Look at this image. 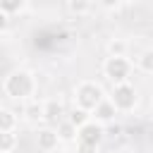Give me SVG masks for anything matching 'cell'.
Segmentation results:
<instances>
[{
  "label": "cell",
  "instance_id": "obj_14",
  "mask_svg": "<svg viewBox=\"0 0 153 153\" xmlns=\"http://www.w3.org/2000/svg\"><path fill=\"white\" fill-rule=\"evenodd\" d=\"M57 136H60V141H74V139H79V129L69 122V120H65V122H60L57 127Z\"/></svg>",
  "mask_w": 153,
  "mask_h": 153
},
{
  "label": "cell",
  "instance_id": "obj_16",
  "mask_svg": "<svg viewBox=\"0 0 153 153\" xmlns=\"http://www.w3.org/2000/svg\"><path fill=\"white\" fill-rule=\"evenodd\" d=\"M67 120H69L76 129H81V127H86V124L91 122V112H86V110H81V108H76V105H74V110L67 115Z\"/></svg>",
  "mask_w": 153,
  "mask_h": 153
},
{
  "label": "cell",
  "instance_id": "obj_8",
  "mask_svg": "<svg viewBox=\"0 0 153 153\" xmlns=\"http://www.w3.org/2000/svg\"><path fill=\"white\" fill-rule=\"evenodd\" d=\"M115 115H117V108H115V103L108 98V100H103V103L91 112V120L98 122V124H110V122L115 120Z\"/></svg>",
  "mask_w": 153,
  "mask_h": 153
},
{
  "label": "cell",
  "instance_id": "obj_6",
  "mask_svg": "<svg viewBox=\"0 0 153 153\" xmlns=\"http://www.w3.org/2000/svg\"><path fill=\"white\" fill-rule=\"evenodd\" d=\"M103 139H105V129H103V124H98V122L91 120L86 127L79 129V139H76V141H84V143H91V146H100Z\"/></svg>",
  "mask_w": 153,
  "mask_h": 153
},
{
  "label": "cell",
  "instance_id": "obj_2",
  "mask_svg": "<svg viewBox=\"0 0 153 153\" xmlns=\"http://www.w3.org/2000/svg\"><path fill=\"white\" fill-rule=\"evenodd\" d=\"M103 100H108V98H105V91H103V86L98 81L84 79V81H79L74 86V105L76 108H81L86 112H93Z\"/></svg>",
  "mask_w": 153,
  "mask_h": 153
},
{
  "label": "cell",
  "instance_id": "obj_7",
  "mask_svg": "<svg viewBox=\"0 0 153 153\" xmlns=\"http://www.w3.org/2000/svg\"><path fill=\"white\" fill-rule=\"evenodd\" d=\"M67 112H65V105H62V100H57V98H48L45 100V112H43V122H48V124H60V122H65L67 117H65Z\"/></svg>",
  "mask_w": 153,
  "mask_h": 153
},
{
  "label": "cell",
  "instance_id": "obj_1",
  "mask_svg": "<svg viewBox=\"0 0 153 153\" xmlns=\"http://www.w3.org/2000/svg\"><path fill=\"white\" fill-rule=\"evenodd\" d=\"M38 91V79L31 69H12L5 79H2V93L12 100H33Z\"/></svg>",
  "mask_w": 153,
  "mask_h": 153
},
{
  "label": "cell",
  "instance_id": "obj_18",
  "mask_svg": "<svg viewBox=\"0 0 153 153\" xmlns=\"http://www.w3.org/2000/svg\"><path fill=\"white\" fill-rule=\"evenodd\" d=\"M76 153H98V146H91V143L76 141Z\"/></svg>",
  "mask_w": 153,
  "mask_h": 153
},
{
  "label": "cell",
  "instance_id": "obj_19",
  "mask_svg": "<svg viewBox=\"0 0 153 153\" xmlns=\"http://www.w3.org/2000/svg\"><path fill=\"white\" fill-rule=\"evenodd\" d=\"M7 29H10V17L0 12V33H7Z\"/></svg>",
  "mask_w": 153,
  "mask_h": 153
},
{
  "label": "cell",
  "instance_id": "obj_15",
  "mask_svg": "<svg viewBox=\"0 0 153 153\" xmlns=\"http://www.w3.org/2000/svg\"><path fill=\"white\" fill-rule=\"evenodd\" d=\"M65 7H67L72 14H76V17H84V14L93 12V2H88V0H67Z\"/></svg>",
  "mask_w": 153,
  "mask_h": 153
},
{
  "label": "cell",
  "instance_id": "obj_17",
  "mask_svg": "<svg viewBox=\"0 0 153 153\" xmlns=\"http://www.w3.org/2000/svg\"><path fill=\"white\" fill-rule=\"evenodd\" d=\"M136 67H139L141 72H146V74H153V48L143 50V53L136 57Z\"/></svg>",
  "mask_w": 153,
  "mask_h": 153
},
{
  "label": "cell",
  "instance_id": "obj_13",
  "mask_svg": "<svg viewBox=\"0 0 153 153\" xmlns=\"http://www.w3.org/2000/svg\"><path fill=\"white\" fill-rule=\"evenodd\" d=\"M24 10H29V2L26 0H2L0 2V12H5L7 17H14V14H22Z\"/></svg>",
  "mask_w": 153,
  "mask_h": 153
},
{
  "label": "cell",
  "instance_id": "obj_3",
  "mask_svg": "<svg viewBox=\"0 0 153 153\" xmlns=\"http://www.w3.org/2000/svg\"><path fill=\"white\" fill-rule=\"evenodd\" d=\"M110 100L115 103L117 112H131L139 103V91L134 88L131 81H124V84H117L112 86V93H110Z\"/></svg>",
  "mask_w": 153,
  "mask_h": 153
},
{
  "label": "cell",
  "instance_id": "obj_4",
  "mask_svg": "<svg viewBox=\"0 0 153 153\" xmlns=\"http://www.w3.org/2000/svg\"><path fill=\"white\" fill-rule=\"evenodd\" d=\"M103 74L112 81V86L124 84L131 76V62L127 57H105L103 60Z\"/></svg>",
  "mask_w": 153,
  "mask_h": 153
},
{
  "label": "cell",
  "instance_id": "obj_20",
  "mask_svg": "<svg viewBox=\"0 0 153 153\" xmlns=\"http://www.w3.org/2000/svg\"><path fill=\"white\" fill-rule=\"evenodd\" d=\"M53 153H57V151H53Z\"/></svg>",
  "mask_w": 153,
  "mask_h": 153
},
{
  "label": "cell",
  "instance_id": "obj_11",
  "mask_svg": "<svg viewBox=\"0 0 153 153\" xmlns=\"http://www.w3.org/2000/svg\"><path fill=\"white\" fill-rule=\"evenodd\" d=\"M105 50H108V57H127L129 43L124 38H110L108 45H105Z\"/></svg>",
  "mask_w": 153,
  "mask_h": 153
},
{
  "label": "cell",
  "instance_id": "obj_12",
  "mask_svg": "<svg viewBox=\"0 0 153 153\" xmlns=\"http://www.w3.org/2000/svg\"><path fill=\"white\" fill-rule=\"evenodd\" d=\"M19 146L17 131H0V153H14Z\"/></svg>",
  "mask_w": 153,
  "mask_h": 153
},
{
  "label": "cell",
  "instance_id": "obj_5",
  "mask_svg": "<svg viewBox=\"0 0 153 153\" xmlns=\"http://www.w3.org/2000/svg\"><path fill=\"white\" fill-rule=\"evenodd\" d=\"M57 143H60L57 129H53V127L38 129V134H36V146H38L41 153H53V151H57Z\"/></svg>",
  "mask_w": 153,
  "mask_h": 153
},
{
  "label": "cell",
  "instance_id": "obj_9",
  "mask_svg": "<svg viewBox=\"0 0 153 153\" xmlns=\"http://www.w3.org/2000/svg\"><path fill=\"white\" fill-rule=\"evenodd\" d=\"M43 112H45V100L33 98V100H29V103L24 105V117H26L29 122H38V120H43Z\"/></svg>",
  "mask_w": 153,
  "mask_h": 153
},
{
  "label": "cell",
  "instance_id": "obj_10",
  "mask_svg": "<svg viewBox=\"0 0 153 153\" xmlns=\"http://www.w3.org/2000/svg\"><path fill=\"white\" fill-rule=\"evenodd\" d=\"M19 127V117L14 115V110L10 108H0V131H17Z\"/></svg>",
  "mask_w": 153,
  "mask_h": 153
}]
</instances>
